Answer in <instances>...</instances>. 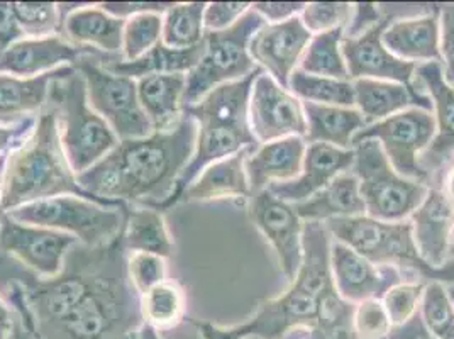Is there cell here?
Returning a JSON list of instances; mask_svg holds the SVG:
<instances>
[{"label":"cell","mask_w":454,"mask_h":339,"mask_svg":"<svg viewBox=\"0 0 454 339\" xmlns=\"http://www.w3.org/2000/svg\"><path fill=\"white\" fill-rule=\"evenodd\" d=\"M249 9H251V4H247V2H212V4H207L206 12H204L206 33L226 31L241 20Z\"/></svg>","instance_id":"obj_45"},{"label":"cell","mask_w":454,"mask_h":339,"mask_svg":"<svg viewBox=\"0 0 454 339\" xmlns=\"http://www.w3.org/2000/svg\"><path fill=\"white\" fill-rule=\"evenodd\" d=\"M197 339H199V338H197Z\"/></svg>","instance_id":"obj_61"},{"label":"cell","mask_w":454,"mask_h":339,"mask_svg":"<svg viewBox=\"0 0 454 339\" xmlns=\"http://www.w3.org/2000/svg\"><path fill=\"white\" fill-rule=\"evenodd\" d=\"M36 119L38 117L27 119V121L14 124V126H0V156L7 154L9 151L18 148L24 143V139L33 131Z\"/></svg>","instance_id":"obj_52"},{"label":"cell","mask_w":454,"mask_h":339,"mask_svg":"<svg viewBox=\"0 0 454 339\" xmlns=\"http://www.w3.org/2000/svg\"><path fill=\"white\" fill-rule=\"evenodd\" d=\"M385 11V20L375 26L373 29L366 31L358 38H342L340 41V53L346 61V68L349 78L360 80H385L395 82L407 87H417L416 67L414 63L403 61L392 55L383 41L381 35L387 26L395 20L420 16L434 9V5H381Z\"/></svg>","instance_id":"obj_11"},{"label":"cell","mask_w":454,"mask_h":339,"mask_svg":"<svg viewBox=\"0 0 454 339\" xmlns=\"http://www.w3.org/2000/svg\"><path fill=\"white\" fill-rule=\"evenodd\" d=\"M251 153V150L239 151L232 156L210 163L184 192L180 202H207L249 197L251 190L245 163Z\"/></svg>","instance_id":"obj_27"},{"label":"cell","mask_w":454,"mask_h":339,"mask_svg":"<svg viewBox=\"0 0 454 339\" xmlns=\"http://www.w3.org/2000/svg\"><path fill=\"white\" fill-rule=\"evenodd\" d=\"M58 9L63 20L61 36L104 57H121L126 20L114 18L98 4H58Z\"/></svg>","instance_id":"obj_20"},{"label":"cell","mask_w":454,"mask_h":339,"mask_svg":"<svg viewBox=\"0 0 454 339\" xmlns=\"http://www.w3.org/2000/svg\"><path fill=\"white\" fill-rule=\"evenodd\" d=\"M262 72L263 70L258 68L241 80L224 83L210 91L195 106L185 109L197 124L195 151L187 169L180 175L170 199L160 209L161 212L178 204L190 184L210 163L239 151L258 150L260 143L251 131L247 107L253 83Z\"/></svg>","instance_id":"obj_3"},{"label":"cell","mask_w":454,"mask_h":339,"mask_svg":"<svg viewBox=\"0 0 454 339\" xmlns=\"http://www.w3.org/2000/svg\"><path fill=\"white\" fill-rule=\"evenodd\" d=\"M417 85L427 92L434 109L435 136L429 148L419 156V165L433 178L454 160V89L446 83L441 63L416 67Z\"/></svg>","instance_id":"obj_18"},{"label":"cell","mask_w":454,"mask_h":339,"mask_svg":"<svg viewBox=\"0 0 454 339\" xmlns=\"http://www.w3.org/2000/svg\"><path fill=\"white\" fill-rule=\"evenodd\" d=\"M197 124L189 114L167 131H153L146 138L121 141L115 151L124 178L128 206L161 209L193 156Z\"/></svg>","instance_id":"obj_4"},{"label":"cell","mask_w":454,"mask_h":339,"mask_svg":"<svg viewBox=\"0 0 454 339\" xmlns=\"http://www.w3.org/2000/svg\"><path fill=\"white\" fill-rule=\"evenodd\" d=\"M353 16V5L340 2H317L305 4L301 14L305 29L316 36L334 29H344Z\"/></svg>","instance_id":"obj_42"},{"label":"cell","mask_w":454,"mask_h":339,"mask_svg":"<svg viewBox=\"0 0 454 339\" xmlns=\"http://www.w3.org/2000/svg\"><path fill=\"white\" fill-rule=\"evenodd\" d=\"M439 50L444 80L454 89V4L439 7Z\"/></svg>","instance_id":"obj_46"},{"label":"cell","mask_w":454,"mask_h":339,"mask_svg":"<svg viewBox=\"0 0 454 339\" xmlns=\"http://www.w3.org/2000/svg\"><path fill=\"white\" fill-rule=\"evenodd\" d=\"M294 208L302 221L327 223L340 217L366 216L360 182L353 171H346L336 177L325 189L301 204H294Z\"/></svg>","instance_id":"obj_30"},{"label":"cell","mask_w":454,"mask_h":339,"mask_svg":"<svg viewBox=\"0 0 454 339\" xmlns=\"http://www.w3.org/2000/svg\"><path fill=\"white\" fill-rule=\"evenodd\" d=\"M136 339H161V336H160V333H156L153 327L146 326V324H143V327L139 329V333H137Z\"/></svg>","instance_id":"obj_56"},{"label":"cell","mask_w":454,"mask_h":339,"mask_svg":"<svg viewBox=\"0 0 454 339\" xmlns=\"http://www.w3.org/2000/svg\"><path fill=\"white\" fill-rule=\"evenodd\" d=\"M385 48L395 57L420 65L424 63H441L439 50V7L433 11L395 20L387 26L381 35Z\"/></svg>","instance_id":"obj_23"},{"label":"cell","mask_w":454,"mask_h":339,"mask_svg":"<svg viewBox=\"0 0 454 339\" xmlns=\"http://www.w3.org/2000/svg\"><path fill=\"white\" fill-rule=\"evenodd\" d=\"M18 319L20 316L14 307L0 296V339L9 338Z\"/></svg>","instance_id":"obj_54"},{"label":"cell","mask_w":454,"mask_h":339,"mask_svg":"<svg viewBox=\"0 0 454 339\" xmlns=\"http://www.w3.org/2000/svg\"><path fill=\"white\" fill-rule=\"evenodd\" d=\"M251 339H254V338H251Z\"/></svg>","instance_id":"obj_60"},{"label":"cell","mask_w":454,"mask_h":339,"mask_svg":"<svg viewBox=\"0 0 454 339\" xmlns=\"http://www.w3.org/2000/svg\"><path fill=\"white\" fill-rule=\"evenodd\" d=\"M65 68L33 78L0 74V126H14L38 117L50 102L53 82Z\"/></svg>","instance_id":"obj_26"},{"label":"cell","mask_w":454,"mask_h":339,"mask_svg":"<svg viewBox=\"0 0 454 339\" xmlns=\"http://www.w3.org/2000/svg\"><path fill=\"white\" fill-rule=\"evenodd\" d=\"M450 260H454V236L453 243H451V248H450Z\"/></svg>","instance_id":"obj_58"},{"label":"cell","mask_w":454,"mask_h":339,"mask_svg":"<svg viewBox=\"0 0 454 339\" xmlns=\"http://www.w3.org/2000/svg\"><path fill=\"white\" fill-rule=\"evenodd\" d=\"M249 126L260 145L307 132L302 102L262 72L253 83L247 107Z\"/></svg>","instance_id":"obj_15"},{"label":"cell","mask_w":454,"mask_h":339,"mask_svg":"<svg viewBox=\"0 0 454 339\" xmlns=\"http://www.w3.org/2000/svg\"><path fill=\"white\" fill-rule=\"evenodd\" d=\"M139 311L146 326L156 333H167L185 319V290L176 280L167 279L139 297Z\"/></svg>","instance_id":"obj_33"},{"label":"cell","mask_w":454,"mask_h":339,"mask_svg":"<svg viewBox=\"0 0 454 339\" xmlns=\"http://www.w3.org/2000/svg\"><path fill=\"white\" fill-rule=\"evenodd\" d=\"M24 38L26 36L20 29L12 2H0V57L12 44H16L18 41Z\"/></svg>","instance_id":"obj_51"},{"label":"cell","mask_w":454,"mask_h":339,"mask_svg":"<svg viewBox=\"0 0 454 339\" xmlns=\"http://www.w3.org/2000/svg\"><path fill=\"white\" fill-rule=\"evenodd\" d=\"M394 324L380 299H370L355 307V329L360 339H388Z\"/></svg>","instance_id":"obj_44"},{"label":"cell","mask_w":454,"mask_h":339,"mask_svg":"<svg viewBox=\"0 0 454 339\" xmlns=\"http://www.w3.org/2000/svg\"><path fill=\"white\" fill-rule=\"evenodd\" d=\"M249 217L277 253L286 282L294 283L302 266V219L288 204L265 189L249 195Z\"/></svg>","instance_id":"obj_14"},{"label":"cell","mask_w":454,"mask_h":339,"mask_svg":"<svg viewBox=\"0 0 454 339\" xmlns=\"http://www.w3.org/2000/svg\"><path fill=\"white\" fill-rule=\"evenodd\" d=\"M331 245L333 236L325 223L305 221L302 266L288 290L263 302L251 319L232 327L193 320L199 339H285L297 329H312L317 324L319 297L334 285Z\"/></svg>","instance_id":"obj_1"},{"label":"cell","mask_w":454,"mask_h":339,"mask_svg":"<svg viewBox=\"0 0 454 339\" xmlns=\"http://www.w3.org/2000/svg\"><path fill=\"white\" fill-rule=\"evenodd\" d=\"M342 38L344 29H334L312 36L301 59V70L309 75L349 80L346 61L340 53Z\"/></svg>","instance_id":"obj_37"},{"label":"cell","mask_w":454,"mask_h":339,"mask_svg":"<svg viewBox=\"0 0 454 339\" xmlns=\"http://www.w3.org/2000/svg\"><path fill=\"white\" fill-rule=\"evenodd\" d=\"M331 272L340 297L351 304L381 301L392 287L403 283L405 277L395 266L372 264L349 246L334 240L331 245Z\"/></svg>","instance_id":"obj_16"},{"label":"cell","mask_w":454,"mask_h":339,"mask_svg":"<svg viewBox=\"0 0 454 339\" xmlns=\"http://www.w3.org/2000/svg\"><path fill=\"white\" fill-rule=\"evenodd\" d=\"M50 104L57 111L61 146L75 175L90 169L121 143L92 109L85 80L75 67H67L53 82Z\"/></svg>","instance_id":"obj_6"},{"label":"cell","mask_w":454,"mask_h":339,"mask_svg":"<svg viewBox=\"0 0 454 339\" xmlns=\"http://www.w3.org/2000/svg\"><path fill=\"white\" fill-rule=\"evenodd\" d=\"M137 99L153 131L171 130L185 114V74L148 75L136 80Z\"/></svg>","instance_id":"obj_28"},{"label":"cell","mask_w":454,"mask_h":339,"mask_svg":"<svg viewBox=\"0 0 454 339\" xmlns=\"http://www.w3.org/2000/svg\"><path fill=\"white\" fill-rule=\"evenodd\" d=\"M121 238L126 253H152L165 260L175 255V241L165 214L158 209L129 206Z\"/></svg>","instance_id":"obj_31"},{"label":"cell","mask_w":454,"mask_h":339,"mask_svg":"<svg viewBox=\"0 0 454 339\" xmlns=\"http://www.w3.org/2000/svg\"><path fill=\"white\" fill-rule=\"evenodd\" d=\"M204 53L202 44L190 50H175L167 44L158 43L148 53L134 61H122L121 57L106 58L104 67L115 75L128 76L139 80L143 76L165 75V74H189L190 70L200 61Z\"/></svg>","instance_id":"obj_32"},{"label":"cell","mask_w":454,"mask_h":339,"mask_svg":"<svg viewBox=\"0 0 454 339\" xmlns=\"http://www.w3.org/2000/svg\"><path fill=\"white\" fill-rule=\"evenodd\" d=\"M353 89L355 106L366 119L368 126L411 107H420L433 113L431 99L422 94L419 85L407 87L395 82L360 78L353 80Z\"/></svg>","instance_id":"obj_25"},{"label":"cell","mask_w":454,"mask_h":339,"mask_svg":"<svg viewBox=\"0 0 454 339\" xmlns=\"http://www.w3.org/2000/svg\"><path fill=\"white\" fill-rule=\"evenodd\" d=\"M353 151L351 171L360 182L366 216L385 223L407 221L426 199L429 187L400 175L375 139L361 141Z\"/></svg>","instance_id":"obj_7"},{"label":"cell","mask_w":454,"mask_h":339,"mask_svg":"<svg viewBox=\"0 0 454 339\" xmlns=\"http://www.w3.org/2000/svg\"><path fill=\"white\" fill-rule=\"evenodd\" d=\"M7 302L14 307V311L20 316L12 333L9 335L7 339H39L36 329H35V320H33V316L29 312L27 304L24 301V294H22L18 283L12 282V285H11V290L7 294Z\"/></svg>","instance_id":"obj_48"},{"label":"cell","mask_w":454,"mask_h":339,"mask_svg":"<svg viewBox=\"0 0 454 339\" xmlns=\"http://www.w3.org/2000/svg\"><path fill=\"white\" fill-rule=\"evenodd\" d=\"M385 11L381 5L375 4H356L353 7V16L344 28V38H358L366 31L379 26L385 20Z\"/></svg>","instance_id":"obj_47"},{"label":"cell","mask_w":454,"mask_h":339,"mask_svg":"<svg viewBox=\"0 0 454 339\" xmlns=\"http://www.w3.org/2000/svg\"><path fill=\"white\" fill-rule=\"evenodd\" d=\"M441 182H442L441 187L439 185L437 187L442 190L444 195L454 204V165H451L450 170H446V173L441 175Z\"/></svg>","instance_id":"obj_55"},{"label":"cell","mask_w":454,"mask_h":339,"mask_svg":"<svg viewBox=\"0 0 454 339\" xmlns=\"http://www.w3.org/2000/svg\"><path fill=\"white\" fill-rule=\"evenodd\" d=\"M12 7L26 38L61 35L63 20L55 2H12Z\"/></svg>","instance_id":"obj_40"},{"label":"cell","mask_w":454,"mask_h":339,"mask_svg":"<svg viewBox=\"0 0 454 339\" xmlns=\"http://www.w3.org/2000/svg\"><path fill=\"white\" fill-rule=\"evenodd\" d=\"M427 283H398L383 296V305L394 326H402L419 312Z\"/></svg>","instance_id":"obj_43"},{"label":"cell","mask_w":454,"mask_h":339,"mask_svg":"<svg viewBox=\"0 0 454 339\" xmlns=\"http://www.w3.org/2000/svg\"><path fill=\"white\" fill-rule=\"evenodd\" d=\"M89 53H94V50L80 48L61 35L24 38L0 57V74L33 78L65 67H74L80 58Z\"/></svg>","instance_id":"obj_19"},{"label":"cell","mask_w":454,"mask_h":339,"mask_svg":"<svg viewBox=\"0 0 454 339\" xmlns=\"http://www.w3.org/2000/svg\"><path fill=\"white\" fill-rule=\"evenodd\" d=\"M388 339H435L429 329L424 326L420 314L417 312L416 316L411 320H407L402 326H394Z\"/></svg>","instance_id":"obj_53"},{"label":"cell","mask_w":454,"mask_h":339,"mask_svg":"<svg viewBox=\"0 0 454 339\" xmlns=\"http://www.w3.org/2000/svg\"><path fill=\"white\" fill-rule=\"evenodd\" d=\"M305 141L301 136H288L260 145L247 158V182L251 193L268 189L271 184L288 182L302 171Z\"/></svg>","instance_id":"obj_24"},{"label":"cell","mask_w":454,"mask_h":339,"mask_svg":"<svg viewBox=\"0 0 454 339\" xmlns=\"http://www.w3.org/2000/svg\"><path fill=\"white\" fill-rule=\"evenodd\" d=\"M163 36V16L161 14H137L124 22L122 31V61H134L153 50Z\"/></svg>","instance_id":"obj_39"},{"label":"cell","mask_w":454,"mask_h":339,"mask_svg":"<svg viewBox=\"0 0 454 339\" xmlns=\"http://www.w3.org/2000/svg\"><path fill=\"white\" fill-rule=\"evenodd\" d=\"M411 225L424 262L441 268L450 262L453 243L454 204L439 187H429L422 204L412 212Z\"/></svg>","instance_id":"obj_22"},{"label":"cell","mask_w":454,"mask_h":339,"mask_svg":"<svg viewBox=\"0 0 454 339\" xmlns=\"http://www.w3.org/2000/svg\"><path fill=\"white\" fill-rule=\"evenodd\" d=\"M312 39L301 18L265 24L249 41V55L256 67L288 91L290 76L297 70Z\"/></svg>","instance_id":"obj_17"},{"label":"cell","mask_w":454,"mask_h":339,"mask_svg":"<svg viewBox=\"0 0 454 339\" xmlns=\"http://www.w3.org/2000/svg\"><path fill=\"white\" fill-rule=\"evenodd\" d=\"M307 132L303 141L309 145L324 143L340 150H353L355 136L368 126L358 109L319 106L302 102Z\"/></svg>","instance_id":"obj_29"},{"label":"cell","mask_w":454,"mask_h":339,"mask_svg":"<svg viewBox=\"0 0 454 339\" xmlns=\"http://www.w3.org/2000/svg\"><path fill=\"white\" fill-rule=\"evenodd\" d=\"M288 91L297 99H302V102L336 107L355 106V89L351 80L309 75L301 68H297L290 76Z\"/></svg>","instance_id":"obj_36"},{"label":"cell","mask_w":454,"mask_h":339,"mask_svg":"<svg viewBox=\"0 0 454 339\" xmlns=\"http://www.w3.org/2000/svg\"><path fill=\"white\" fill-rule=\"evenodd\" d=\"M126 273L134 292L141 297L168 279V264L152 253H126Z\"/></svg>","instance_id":"obj_41"},{"label":"cell","mask_w":454,"mask_h":339,"mask_svg":"<svg viewBox=\"0 0 454 339\" xmlns=\"http://www.w3.org/2000/svg\"><path fill=\"white\" fill-rule=\"evenodd\" d=\"M128 208H106L78 195H59L7 214L18 223L65 233L85 248H102L121 236Z\"/></svg>","instance_id":"obj_8"},{"label":"cell","mask_w":454,"mask_h":339,"mask_svg":"<svg viewBox=\"0 0 454 339\" xmlns=\"http://www.w3.org/2000/svg\"><path fill=\"white\" fill-rule=\"evenodd\" d=\"M5 156H7V154L0 156V173H2V169H4V162H5ZM2 216H4V210H2V208H0V219H2Z\"/></svg>","instance_id":"obj_57"},{"label":"cell","mask_w":454,"mask_h":339,"mask_svg":"<svg viewBox=\"0 0 454 339\" xmlns=\"http://www.w3.org/2000/svg\"><path fill=\"white\" fill-rule=\"evenodd\" d=\"M419 314L435 339H454V304L448 292V285L427 283Z\"/></svg>","instance_id":"obj_38"},{"label":"cell","mask_w":454,"mask_h":339,"mask_svg":"<svg viewBox=\"0 0 454 339\" xmlns=\"http://www.w3.org/2000/svg\"><path fill=\"white\" fill-rule=\"evenodd\" d=\"M106 58L109 57L94 51L80 58L74 65L85 80L92 109L109 124L119 141L150 136L152 124L141 109L136 80L109 72L104 67Z\"/></svg>","instance_id":"obj_10"},{"label":"cell","mask_w":454,"mask_h":339,"mask_svg":"<svg viewBox=\"0 0 454 339\" xmlns=\"http://www.w3.org/2000/svg\"><path fill=\"white\" fill-rule=\"evenodd\" d=\"M356 304L340 297L336 287H329L319 297L317 324L312 329H297V339H360L355 329Z\"/></svg>","instance_id":"obj_34"},{"label":"cell","mask_w":454,"mask_h":339,"mask_svg":"<svg viewBox=\"0 0 454 339\" xmlns=\"http://www.w3.org/2000/svg\"><path fill=\"white\" fill-rule=\"evenodd\" d=\"M59 195H78L97 202L78 185L61 146L57 111L48 102L31 134L5 156L0 173V208L7 214Z\"/></svg>","instance_id":"obj_2"},{"label":"cell","mask_w":454,"mask_h":339,"mask_svg":"<svg viewBox=\"0 0 454 339\" xmlns=\"http://www.w3.org/2000/svg\"><path fill=\"white\" fill-rule=\"evenodd\" d=\"M75 238L48 227L24 225L4 214L0 219V253L16 258L41 279L63 273Z\"/></svg>","instance_id":"obj_13"},{"label":"cell","mask_w":454,"mask_h":339,"mask_svg":"<svg viewBox=\"0 0 454 339\" xmlns=\"http://www.w3.org/2000/svg\"><path fill=\"white\" fill-rule=\"evenodd\" d=\"M173 2H100L98 5L114 18L126 20L137 14H165Z\"/></svg>","instance_id":"obj_49"},{"label":"cell","mask_w":454,"mask_h":339,"mask_svg":"<svg viewBox=\"0 0 454 339\" xmlns=\"http://www.w3.org/2000/svg\"><path fill=\"white\" fill-rule=\"evenodd\" d=\"M265 24L256 11L249 9L226 31L206 33L202 58L187 74L185 109L195 106L210 91L260 68L249 55V41Z\"/></svg>","instance_id":"obj_9"},{"label":"cell","mask_w":454,"mask_h":339,"mask_svg":"<svg viewBox=\"0 0 454 339\" xmlns=\"http://www.w3.org/2000/svg\"><path fill=\"white\" fill-rule=\"evenodd\" d=\"M206 2H173L163 14V44L175 50H190L202 44L206 36Z\"/></svg>","instance_id":"obj_35"},{"label":"cell","mask_w":454,"mask_h":339,"mask_svg":"<svg viewBox=\"0 0 454 339\" xmlns=\"http://www.w3.org/2000/svg\"><path fill=\"white\" fill-rule=\"evenodd\" d=\"M434 136L433 113L411 107L361 130L353 139V146L366 139H375L400 175L427 184L429 177L420 169L419 156L429 148Z\"/></svg>","instance_id":"obj_12"},{"label":"cell","mask_w":454,"mask_h":339,"mask_svg":"<svg viewBox=\"0 0 454 339\" xmlns=\"http://www.w3.org/2000/svg\"><path fill=\"white\" fill-rule=\"evenodd\" d=\"M355 151L331 145H309L303 156L302 171L288 182L271 184L268 190L288 204H301L325 189L336 177L353 169Z\"/></svg>","instance_id":"obj_21"},{"label":"cell","mask_w":454,"mask_h":339,"mask_svg":"<svg viewBox=\"0 0 454 339\" xmlns=\"http://www.w3.org/2000/svg\"><path fill=\"white\" fill-rule=\"evenodd\" d=\"M251 9L256 11L266 24H277L284 20L299 18L305 9V4L301 2H258L251 4Z\"/></svg>","instance_id":"obj_50"},{"label":"cell","mask_w":454,"mask_h":339,"mask_svg":"<svg viewBox=\"0 0 454 339\" xmlns=\"http://www.w3.org/2000/svg\"><path fill=\"white\" fill-rule=\"evenodd\" d=\"M448 292H450V296H451V301H453L454 304V285H450V287H448Z\"/></svg>","instance_id":"obj_59"},{"label":"cell","mask_w":454,"mask_h":339,"mask_svg":"<svg viewBox=\"0 0 454 339\" xmlns=\"http://www.w3.org/2000/svg\"><path fill=\"white\" fill-rule=\"evenodd\" d=\"M334 241L349 246L375 264L395 266L403 275L419 277L420 282L454 285V260L434 268L420 256L411 221L385 223L368 216L340 217L325 223Z\"/></svg>","instance_id":"obj_5"}]
</instances>
